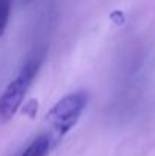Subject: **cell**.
<instances>
[{
  "mask_svg": "<svg viewBox=\"0 0 155 156\" xmlns=\"http://www.w3.org/2000/svg\"><path fill=\"white\" fill-rule=\"evenodd\" d=\"M38 68H40V61L29 59L21 68L20 74L6 87V90L0 96V117L3 121L11 120L21 106L32 80L38 73Z\"/></svg>",
  "mask_w": 155,
  "mask_h": 156,
  "instance_id": "cell-1",
  "label": "cell"
},
{
  "mask_svg": "<svg viewBox=\"0 0 155 156\" xmlns=\"http://www.w3.org/2000/svg\"><path fill=\"white\" fill-rule=\"evenodd\" d=\"M87 102L88 96L84 91L68 94L62 97L59 102H56L46 115L52 130L58 136H62L68 130H72V127L78 123L81 114L84 112Z\"/></svg>",
  "mask_w": 155,
  "mask_h": 156,
  "instance_id": "cell-2",
  "label": "cell"
},
{
  "mask_svg": "<svg viewBox=\"0 0 155 156\" xmlns=\"http://www.w3.org/2000/svg\"><path fill=\"white\" fill-rule=\"evenodd\" d=\"M50 136L47 133H43V135L37 136L20 156H47L49 150H50Z\"/></svg>",
  "mask_w": 155,
  "mask_h": 156,
  "instance_id": "cell-3",
  "label": "cell"
},
{
  "mask_svg": "<svg viewBox=\"0 0 155 156\" xmlns=\"http://www.w3.org/2000/svg\"><path fill=\"white\" fill-rule=\"evenodd\" d=\"M11 15V0H0V37L3 35Z\"/></svg>",
  "mask_w": 155,
  "mask_h": 156,
  "instance_id": "cell-4",
  "label": "cell"
},
{
  "mask_svg": "<svg viewBox=\"0 0 155 156\" xmlns=\"http://www.w3.org/2000/svg\"><path fill=\"white\" fill-rule=\"evenodd\" d=\"M28 2H31V0H24V3H28Z\"/></svg>",
  "mask_w": 155,
  "mask_h": 156,
  "instance_id": "cell-5",
  "label": "cell"
}]
</instances>
